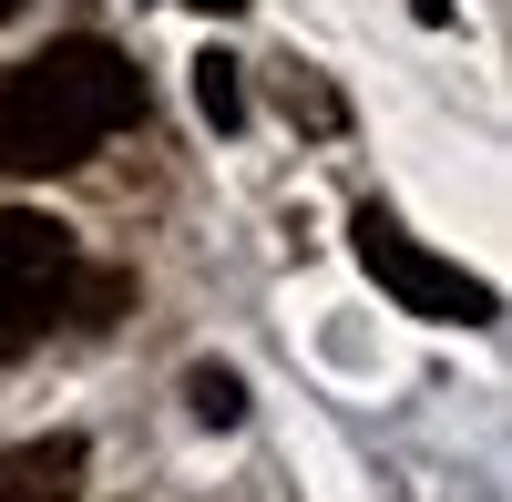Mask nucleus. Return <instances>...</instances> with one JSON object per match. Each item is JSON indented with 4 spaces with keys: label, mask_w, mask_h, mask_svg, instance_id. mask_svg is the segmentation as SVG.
Returning <instances> with one entry per match:
<instances>
[{
    "label": "nucleus",
    "mask_w": 512,
    "mask_h": 502,
    "mask_svg": "<svg viewBox=\"0 0 512 502\" xmlns=\"http://www.w3.org/2000/svg\"><path fill=\"white\" fill-rule=\"evenodd\" d=\"M72 277H82V246L72 226L31 216V205H0V359L41 349L72 308Z\"/></svg>",
    "instance_id": "nucleus-2"
},
{
    "label": "nucleus",
    "mask_w": 512,
    "mask_h": 502,
    "mask_svg": "<svg viewBox=\"0 0 512 502\" xmlns=\"http://www.w3.org/2000/svg\"><path fill=\"white\" fill-rule=\"evenodd\" d=\"M195 11H216V21H226V11H246V0H195Z\"/></svg>",
    "instance_id": "nucleus-8"
},
{
    "label": "nucleus",
    "mask_w": 512,
    "mask_h": 502,
    "mask_svg": "<svg viewBox=\"0 0 512 502\" xmlns=\"http://www.w3.org/2000/svg\"><path fill=\"white\" fill-rule=\"evenodd\" d=\"M195 421H246V380H236V369H195Z\"/></svg>",
    "instance_id": "nucleus-6"
},
{
    "label": "nucleus",
    "mask_w": 512,
    "mask_h": 502,
    "mask_svg": "<svg viewBox=\"0 0 512 502\" xmlns=\"http://www.w3.org/2000/svg\"><path fill=\"white\" fill-rule=\"evenodd\" d=\"M72 492H82V441L72 431L0 451V502H72Z\"/></svg>",
    "instance_id": "nucleus-4"
},
{
    "label": "nucleus",
    "mask_w": 512,
    "mask_h": 502,
    "mask_svg": "<svg viewBox=\"0 0 512 502\" xmlns=\"http://www.w3.org/2000/svg\"><path fill=\"white\" fill-rule=\"evenodd\" d=\"M11 11H31V0H0V21H11Z\"/></svg>",
    "instance_id": "nucleus-9"
},
{
    "label": "nucleus",
    "mask_w": 512,
    "mask_h": 502,
    "mask_svg": "<svg viewBox=\"0 0 512 502\" xmlns=\"http://www.w3.org/2000/svg\"><path fill=\"white\" fill-rule=\"evenodd\" d=\"M349 236H359V267L390 287L410 318H441V328H492V318H502V298H492V287H482V277H461V267H441L431 246L400 226V216L359 205V216H349Z\"/></svg>",
    "instance_id": "nucleus-3"
},
{
    "label": "nucleus",
    "mask_w": 512,
    "mask_h": 502,
    "mask_svg": "<svg viewBox=\"0 0 512 502\" xmlns=\"http://www.w3.org/2000/svg\"><path fill=\"white\" fill-rule=\"evenodd\" d=\"M144 113V82L113 41H52L0 62V175H72Z\"/></svg>",
    "instance_id": "nucleus-1"
},
{
    "label": "nucleus",
    "mask_w": 512,
    "mask_h": 502,
    "mask_svg": "<svg viewBox=\"0 0 512 502\" xmlns=\"http://www.w3.org/2000/svg\"><path fill=\"white\" fill-rule=\"evenodd\" d=\"M195 103H205V123H216V134H226V123H246V82H236L226 52H205V62H195Z\"/></svg>",
    "instance_id": "nucleus-5"
},
{
    "label": "nucleus",
    "mask_w": 512,
    "mask_h": 502,
    "mask_svg": "<svg viewBox=\"0 0 512 502\" xmlns=\"http://www.w3.org/2000/svg\"><path fill=\"white\" fill-rule=\"evenodd\" d=\"M287 113H308L318 134H328V123H338V93H328L318 72H287Z\"/></svg>",
    "instance_id": "nucleus-7"
}]
</instances>
